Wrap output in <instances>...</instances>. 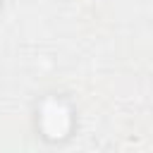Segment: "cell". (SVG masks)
<instances>
[{"label":"cell","mask_w":153,"mask_h":153,"mask_svg":"<svg viewBox=\"0 0 153 153\" xmlns=\"http://www.w3.org/2000/svg\"><path fill=\"white\" fill-rule=\"evenodd\" d=\"M41 129L50 139H62L69 131V112L62 103L48 100L41 108Z\"/></svg>","instance_id":"obj_1"}]
</instances>
